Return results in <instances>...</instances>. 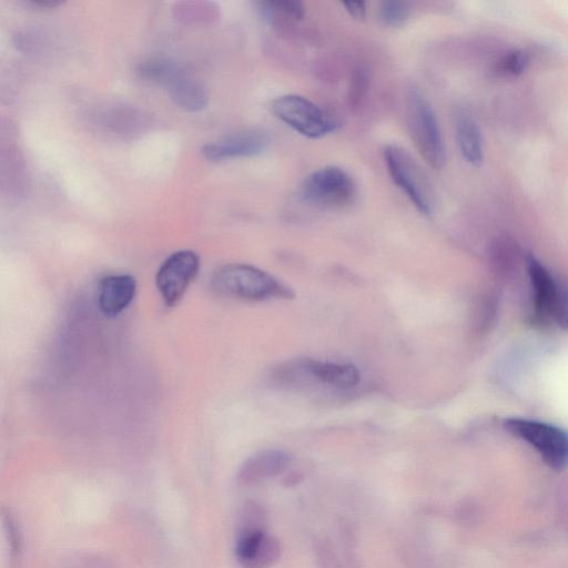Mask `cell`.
Listing matches in <instances>:
<instances>
[{
    "mask_svg": "<svg viewBox=\"0 0 568 568\" xmlns=\"http://www.w3.org/2000/svg\"><path fill=\"white\" fill-rule=\"evenodd\" d=\"M210 289L223 298L253 302L294 297L286 284L246 263H229L218 268L210 278Z\"/></svg>",
    "mask_w": 568,
    "mask_h": 568,
    "instance_id": "6da1fadb",
    "label": "cell"
},
{
    "mask_svg": "<svg viewBox=\"0 0 568 568\" xmlns=\"http://www.w3.org/2000/svg\"><path fill=\"white\" fill-rule=\"evenodd\" d=\"M407 120L410 136L421 157L432 168L442 169L446 164V148L438 117L429 101L415 89L408 97Z\"/></svg>",
    "mask_w": 568,
    "mask_h": 568,
    "instance_id": "7a4b0ae2",
    "label": "cell"
},
{
    "mask_svg": "<svg viewBox=\"0 0 568 568\" xmlns=\"http://www.w3.org/2000/svg\"><path fill=\"white\" fill-rule=\"evenodd\" d=\"M383 157L394 184L423 215H432L436 206L435 192L418 162L407 150L394 145L384 148Z\"/></svg>",
    "mask_w": 568,
    "mask_h": 568,
    "instance_id": "3957f363",
    "label": "cell"
},
{
    "mask_svg": "<svg viewBox=\"0 0 568 568\" xmlns=\"http://www.w3.org/2000/svg\"><path fill=\"white\" fill-rule=\"evenodd\" d=\"M271 110L283 124L309 139H321L339 128L329 111L299 95L278 97L272 101Z\"/></svg>",
    "mask_w": 568,
    "mask_h": 568,
    "instance_id": "277c9868",
    "label": "cell"
},
{
    "mask_svg": "<svg viewBox=\"0 0 568 568\" xmlns=\"http://www.w3.org/2000/svg\"><path fill=\"white\" fill-rule=\"evenodd\" d=\"M358 187L346 170L324 167L303 182L301 197L307 204L320 209L338 210L353 204Z\"/></svg>",
    "mask_w": 568,
    "mask_h": 568,
    "instance_id": "5b68a950",
    "label": "cell"
},
{
    "mask_svg": "<svg viewBox=\"0 0 568 568\" xmlns=\"http://www.w3.org/2000/svg\"><path fill=\"white\" fill-rule=\"evenodd\" d=\"M504 426L515 438L530 444L550 468L556 471L567 468V432L549 423L521 418L507 419Z\"/></svg>",
    "mask_w": 568,
    "mask_h": 568,
    "instance_id": "8992f818",
    "label": "cell"
},
{
    "mask_svg": "<svg viewBox=\"0 0 568 568\" xmlns=\"http://www.w3.org/2000/svg\"><path fill=\"white\" fill-rule=\"evenodd\" d=\"M139 73L142 77L165 86L171 99L182 109L199 111L208 104V95L204 86L174 64L152 60L142 65Z\"/></svg>",
    "mask_w": 568,
    "mask_h": 568,
    "instance_id": "52a82bcc",
    "label": "cell"
},
{
    "mask_svg": "<svg viewBox=\"0 0 568 568\" xmlns=\"http://www.w3.org/2000/svg\"><path fill=\"white\" fill-rule=\"evenodd\" d=\"M200 270V258L196 252L180 250L172 253L160 266L156 284L168 307H174L185 296L190 284Z\"/></svg>",
    "mask_w": 568,
    "mask_h": 568,
    "instance_id": "ba28073f",
    "label": "cell"
},
{
    "mask_svg": "<svg viewBox=\"0 0 568 568\" xmlns=\"http://www.w3.org/2000/svg\"><path fill=\"white\" fill-rule=\"evenodd\" d=\"M269 136L260 130H245L208 144L202 149L212 161L256 157L266 151Z\"/></svg>",
    "mask_w": 568,
    "mask_h": 568,
    "instance_id": "9c48e42d",
    "label": "cell"
},
{
    "mask_svg": "<svg viewBox=\"0 0 568 568\" xmlns=\"http://www.w3.org/2000/svg\"><path fill=\"white\" fill-rule=\"evenodd\" d=\"M281 554L279 542L265 531L239 533L236 555L245 568H267L277 562Z\"/></svg>",
    "mask_w": 568,
    "mask_h": 568,
    "instance_id": "30bf717a",
    "label": "cell"
},
{
    "mask_svg": "<svg viewBox=\"0 0 568 568\" xmlns=\"http://www.w3.org/2000/svg\"><path fill=\"white\" fill-rule=\"evenodd\" d=\"M137 282L129 275H113L100 282L98 306L104 316L116 318L133 303Z\"/></svg>",
    "mask_w": 568,
    "mask_h": 568,
    "instance_id": "8fae6325",
    "label": "cell"
},
{
    "mask_svg": "<svg viewBox=\"0 0 568 568\" xmlns=\"http://www.w3.org/2000/svg\"><path fill=\"white\" fill-rule=\"evenodd\" d=\"M302 364L310 382H318L327 387L346 391L360 383L361 373L351 363L303 359Z\"/></svg>",
    "mask_w": 568,
    "mask_h": 568,
    "instance_id": "7c38bea8",
    "label": "cell"
},
{
    "mask_svg": "<svg viewBox=\"0 0 568 568\" xmlns=\"http://www.w3.org/2000/svg\"><path fill=\"white\" fill-rule=\"evenodd\" d=\"M290 458L279 450H267L251 456L242 464L238 474L240 484L249 485L273 478L287 470Z\"/></svg>",
    "mask_w": 568,
    "mask_h": 568,
    "instance_id": "4fadbf2b",
    "label": "cell"
},
{
    "mask_svg": "<svg viewBox=\"0 0 568 568\" xmlns=\"http://www.w3.org/2000/svg\"><path fill=\"white\" fill-rule=\"evenodd\" d=\"M456 140L461 154L470 165L479 167L484 160V146L480 127L468 113L456 117Z\"/></svg>",
    "mask_w": 568,
    "mask_h": 568,
    "instance_id": "5bb4252c",
    "label": "cell"
},
{
    "mask_svg": "<svg viewBox=\"0 0 568 568\" xmlns=\"http://www.w3.org/2000/svg\"><path fill=\"white\" fill-rule=\"evenodd\" d=\"M529 273L534 290L536 308L540 313L549 314L550 316L557 279L534 258L529 259Z\"/></svg>",
    "mask_w": 568,
    "mask_h": 568,
    "instance_id": "9a60e30c",
    "label": "cell"
},
{
    "mask_svg": "<svg viewBox=\"0 0 568 568\" xmlns=\"http://www.w3.org/2000/svg\"><path fill=\"white\" fill-rule=\"evenodd\" d=\"M379 15L385 26L399 28L407 23L410 9L407 3L387 0L381 4Z\"/></svg>",
    "mask_w": 568,
    "mask_h": 568,
    "instance_id": "2e32d148",
    "label": "cell"
},
{
    "mask_svg": "<svg viewBox=\"0 0 568 568\" xmlns=\"http://www.w3.org/2000/svg\"><path fill=\"white\" fill-rule=\"evenodd\" d=\"M550 316L553 317L561 327L568 329V284L566 282L557 280Z\"/></svg>",
    "mask_w": 568,
    "mask_h": 568,
    "instance_id": "e0dca14e",
    "label": "cell"
},
{
    "mask_svg": "<svg viewBox=\"0 0 568 568\" xmlns=\"http://www.w3.org/2000/svg\"><path fill=\"white\" fill-rule=\"evenodd\" d=\"M370 85L369 69L364 66H359L354 70L351 87H350V104L354 107L361 105L362 100L368 93Z\"/></svg>",
    "mask_w": 568,
    "mask_h": 568,
    "instance_id": "ac0fdd59",
    "label": "cell"
},
{
    "mask_svg": "<svg viewBox=\"0 0 568 568\" xmlns=\"http://www.w3.org/2000/svg\"><path fill=\"white\" fill-rule=\"evenodd\" d=\"M529 66V57L523 52H514L507 55L502 63L506 73L520 75Z\"/></svg>",
    "mask_w": 568,
    "mask_h": 568,
    "instance_id": "d6986e66",
    "label": "cell"
},
{
    "mask_svg": "<svg viewBox=\"0 0 568 568\" xmlns=\"http://www.w3.org/2000/svg\"><path fill=\"white\" fill-rule=\"evenodd\" d=\"M270 6L276 13H282L293 19L301 20L304 17V6L300 2L293 0H278V2H269Z\"/></svg>",
    "mask_w": 568,
    "mask_h": 568,
    "instance_id": "ffe728a7",
    "label": "cell"
},
{
    "mask_svg": "<svg viewBox=\"0 0 568 568\" xmlns=\"http://www.w3.org/2000/svg\"><path fill=\"white\" fill-rule=\"evenodd\" d=\"M348 14L357 20H362L367 16V6L362 2H348L342 4Z\"/></svg>",
    "mask_w": 568,
    "mask_h": 568,
    "instance_id": "44dd1931",
    "label": "cell"
}]
</instances>
